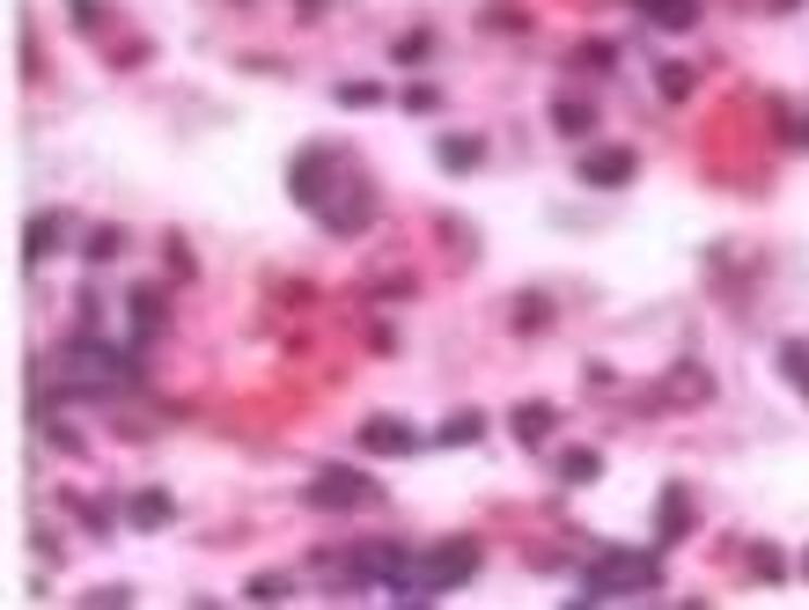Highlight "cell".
<instances>
[{"label": "cell", "mask_w": 809, "mask_h": 610, "mask_svg": "<svg viewBox=\"0 0 809 610\" xmlns=\"http://www.w3.org/2000/svg\"><path fill=\"white\" fill-rule=\"evenodd\" d=\"M692 522H699V500H692V486L677 478V486H662V500H655V545H677Z\"/></svg>", "instance_id": "cell-5"}, {"label": "cell", "mask_w": 809, "mask_h": 610, "mask_svg": "<svg viewBox=\"0 0 809 610\" xmlns=\"http://www.w3.org/2000/svg\"><path fill=\"white\" fill-rule=\"evenodd\" d=\"M60 236H66V221H60V214H37V221H30V244H23V258H30V265H45V258L60 250Z\"/></svg>", "instance_id": "cell-16"}, {"label": "cell", "mask_w": 809, "mask_h": 610, "mask_svg": "<svg viewBox=\"0 0 809 610\" xmlns=\"http://www.w3.org/2000/svg\"><path fill=\"white\" fill-rule=\"evenodd\" d=\"M427 52H435V37H427V30H412V37L398 45V60H427Z\"/></svg>", "instance_id": "cell-27"}, {"label": "cell", "mask_w": 809, "mask_h": 610, "mask_svg": "<svg viewBox=\"0 0 809 610\" xmlns=\"http://www.w3.org/2000/svg\"><path fill=\"white\" fill-rule=\"evenodd\" d=\"M103 23H111L103 0H74V30H103Z\"/></svg>", "instance_id": "cell-23"}, {"label": "cell", "mask_w": 809, "mask_h": 610, "mask_svg": "<svg viewBox=\"0 0 809 610\" xmlns=\"http://www.w3.org/2000/svg\"><path fill=\"white\" fill-rule=\"evenodd\" d=\"M375 500H383V486L361 471H339V463L310 478V508H375Z\"/></svg>", "instance_id": "cell-2"}, {"label": "cell", "mask_w": 809, "mask_h": 610, "mask_svg": "<svg viewBox=\"0 0 809 610\" xmlns=\"http://www.w3.org/2000/svg\"><path fill=\"white\" fill-rule=\"evenodd\" d=\"M478 434H486V412H449V420L435 427V441H441V449H471Z\"/></svg>", "instance_id": "cell-14"}, {"label": "cell", "mask_w": 809, "mask_h": 610, "mask_svg": "<svg viewBox=\"0 0 809 610\" xmlns=\"http://www.w3.org/2000/svg\"><path fill=\"white\" fill-rule=\"evenodd\" d=\"M619 588H662V559L655 551H603L589 574H582V596L574 603H603Z\"/></svg>", "instance_id": "cell-1"}, {"label": "cell", "mask_w": 809, "mask_h": 610, "mask_svg": "<svg viewBox=\"0 0 809 610\" xmlns=\"http://www.w3.org/2000/svg\"><path fill=\"white\" fill-rule=\"evenodd\" d=\"M125 522H133V530L148 537V530H162V522H177V500H170L162 486H140L133 500H125Z\"/></svg>", "instance_id": "cell-8"}, {"label": "cell", "mask_w": 809, "mask_h": 610, "mask_svg": "<svg viewBox=\"0 0 809 610\" xmlns=\"http://www.w3.org/2000/svg\"><path fill=\"white\" fill-rule=\"evenodd\" d=\"M339 103H353V111H369V103H383V89H375V82H346V89H339Z\"/></svg>", "instance_id": "cell-24"}, {"label": "cell", "mask_w": 809, "mask_h": 610, "mask_svg": "<svg viewBox=\"0 0 809 610\" xmlns=\"http://www.w3.org/2000/svg\"><path fill=\"white\" fill-rule=\"evenodd\" d=\"M552 471H560L567 486H596V478H603V449H560Z\"/></svg>", "instance_id": "cell-12"}, {"label": "cell", "mask_w": 809, "mask_h": 610, "mask_svg": "<svg viewBox=\"0 0 809 610\" xmlns=\"http://www.w3.org/2000/svg\"><path fill=\"white\" fill-rule=\"evenodd\" d=\"M508 427H515V441H523V449H537V441H552L560 412H552L545 397H530V404H515V412H508Z\"/></svg>", "instance_id": "cell-9"}, {"label": "cell", "mask_w": 809, "mask_h": 610, "mask_svg": "<svg viewBox=\"0 0 809 610\" xmlns=\"http://www.w3.org/2000/svg\"><path fill=\"white\" fill-rule=\"evenodd\" d=\"M478 574V537H457V545H435V551H420V581L427 588H457V581Z\"/></svg>", "instance_id": "cell-3"}, {"label": "cell", "mask_w": 809, "mask_h": 610, "mask_svg": "<svg viewBox=\"0 0 809 610\" xmlns=\"http://www.w3.org/2000/svg\"><path fill=\"white\" fill-rule=\"evenodd\" d=\"M82 603H111V610H125V603H133V588H119V581H111V588H89Z\"/></svg>", "instance_id": "cell-25"}, {"label": "cell", "mask_w": 809, "mask_h": 610, "mask_svg": "<svg viewBox=\"0 0 809 610\" xmlns=\"http://www.w3.org/2000/svg\"><path fill=\"white\" fill-rule=\"evenodd\" d=\"M361 457H404V449H420V434L404 427V420H361Z\"/></svg>", "instance_id": "cell-7"}, {"label": "cell", "mask_w": 809, "mask_h": 610, "mask_svg": "<svg viewBox=\"0 0 809 610\" xmlns=\"http://www.w3.org/2000/svg\"><path fill=\"white\" fill-rule=\"evenodd\" d=\"M611 60H619V45H611V37H589V45H574V52H567V66H582V74H611Z\"/></svg>", "instance_id": "cell-18"}, {"label": "cell", "mask_w": 809, "mask_h": 610, "mask_svg": "<svg viewBox=\"0 0 809 610\" xmlns=\"http://www.w3.org/2000/svg\"><path fill=\"white\" fill-rule=\"evenodd\" d=\"M640 177V154L633 148H589L574 162V184H596V191H619V184Z\"/></svg>", "instance_id": "cell-4"}, {"label": "cell", "mask_w": 809, "mask_h": 610, "mask_svg": "<svg viewBox=\"0 0 809 610\" xmlns=\"http://www.w3.org/2000/svg\"><path fill=\"white\" fill-rule=\"evenodd\" d=\"M750 574H758V581H780L787 567H780V551H773V545H750Z\"/></svg>", "instance_id": "cell-22"}, {"label": "cell", "mask_w": 809, "mask_h": 610, "mask_svg": "<svg viewBox=\"0 0 809 610\" xmlns=\"http://www.w3.org/2000/svg\"><path fill=\"white\" fill-rule=\"evenodd\" d=\"M787 140H795V148H809V119H802V125H795V133H787Z\"/></svg>", "instance_id": "cell-28"}, {"label": "cell", "mask_w": 809, "mask_h": 610, "mask_svg": "<svg viewBox=\"0 0 809 610\" xmlns=\"http://www.w3.org/2000/svg\"><path fill=\"white\" fill-rule=\"evenodd\" d=\"M244 596H250V603H287V596H295V581H287V574H250Z\"/></svg>", "instance_id": "cell-20"}, {"label": "cell", "mask_w": 809, "mask_h": 610, "mask_svg": "<svg viewBox=\"0 0 809 610\" xmlns=\"http://www.w3.org/2000/svg\"><path fill=\"white\" fill-rule=\"evenodd\" d=\"M508 324H515V332H545V324H552V295H537V287H530V295H515Z\"/></svg>", "instance_id": "cell-17"}, {"label": "cell", "mask_w": 809, "mask_h": 610, "mask_svg": "<svg viewBox=\"0 0 809 610\" xmlns=\"http://www.w3.org/2000/svg\"><path fill=\"white\" fill-rule=\"evenodd\" d=\"M780 375L809 397V346H802V338H787V346H780Z\"/></svg>", "instance_id": "cell-19"}, {"label": "cell", "mask_w": 809, "mask_h": 610, "mask_svg": "<svg viewBox=\"0 0 809 610\" xmlns=\"http://www.w3.org/2000/svg\"><path fill=\"white\" fill-rule=\"evenodd\" d=\"M640 8H648L655 30H692L699 23V0H640Z\"/></svg>", "instance_id": "cell-15"}, {"label": "cell", "mask_w": 809, "mask_h": 610, "mask_svg": "<svg viewBox=\"0 0 809 610\" xmlns=\"http://www.w3.org/2000/svg\"><path fill=\"white\" fill-rule=\"evenodd\" d=\"M125 302H133V353H140V346L170 324V287H133Z\"/></svg>", "instance_id": "cell-6"}, {"label": "cell", "mask_w": 809, "mask_h": 610, "mask_svg": "<svg viewBox=\"0 0 809 610\" xmlns=\"http://www.w3.org/2000/svg\"><path fill=\"white\" fill-rule=\"evenodd\" d=\"M478 154H486V140H478V133H441V140H435V162H441V170H478Z\"/></svg>", "instance_id": "cell-11"}, {"label": "cell", "mask_w": 809, "mask_h": 610, "mask_svg": "<svg viewBox=\"0 0 809 610\" xmlns=\"http://www.w3.org/2000/svg\"><path fill=\"white\" fill-rule=\"evenodd\" d=\"M670 390H677V397H707V390H714V383H707V375H699V368H685V375H677V383H670Z\"/></svg>", "instance_id": "cell-26"}, {"label": "cell", "mask_w": 809, "mask_h": 610, "mask_svg": "<svg viewBox=\"0 0 809 610\" xmlns=\"http://www.w3.org/2000/svg\"><path fill=\"white\" fill-rule=\"evenodd\" d=\"M119 250H125V236H119V228H89V244H82V258H89V265H111Z\"/></svg>", "instance_id": "cell-21"}, {"label": "cell", "mask_w": 809, "mask_h": 610, "mask_svg": "<svg viewBox=\"0 0 809 610\" xmlns=\"http://www.w3.org/2000/svg\"><path fill=\"white\" fill-rule=\"evenodd\" d=\"M655 89H662V103H685V96L699 89V66H685V60H662V66H655Z\"/></svg>", "instance_id": "cell-13"}, {"label": "cell", "mask_w": 809, "mask_h": 610, "mask_svg": "<svg viewBox=\"0 0 809 610\" xmlns=\"http://www.w3.org/2000/svg\"><path fill=\"white\" fill-rule=\"evenodd\" d=\"M552 133H560V140H589V133H596V111L582 103V96H560V103H552Z\"/></svg>", "instance_id": "cell-10"}]
</instances>
